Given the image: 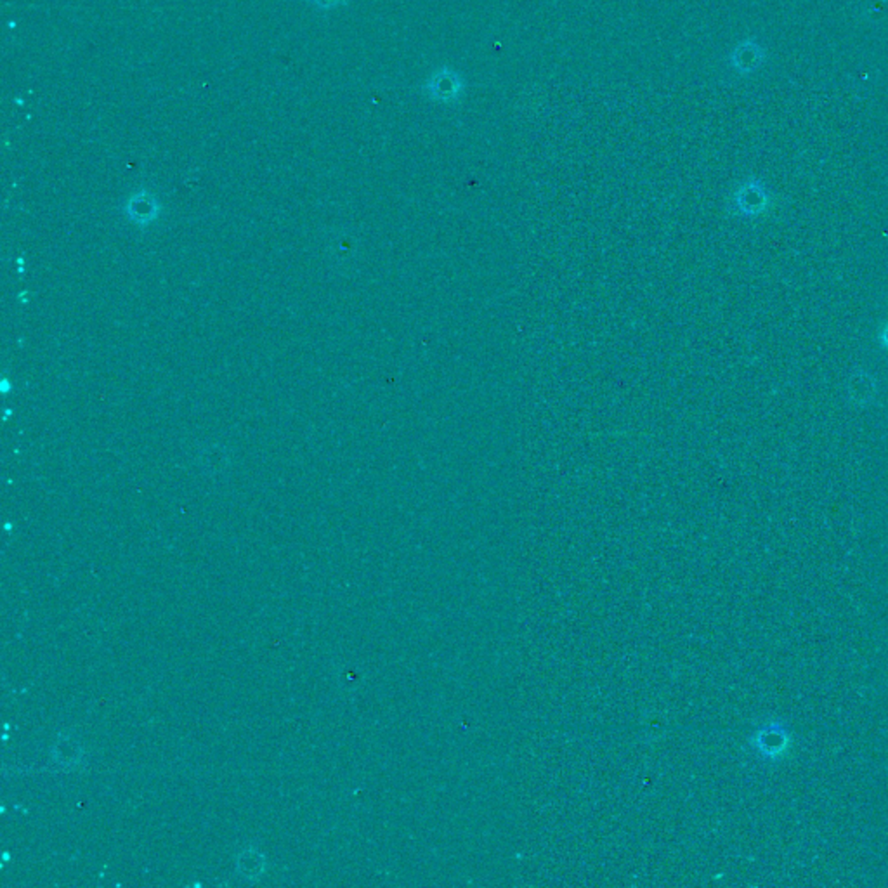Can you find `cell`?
Returning a JSON list of instances; mask_svg holds the SVG:
<instances>
[{"mask_svg": "<svg viewBox=\"0 0 888 888\" xmlns=\"http://www.w3.org/2000/svg\"><path fill=\"white\" fill-rule=\"evenodd\" d=\"M423 90L434 101L451 103L462 94L464 80L455 70L443 68L430 75V79L423 85Z\"/></svg>", "mask_w": 888, "mask_h": 888, "instance_id": "1", "label": "cell"}, {"mask_svg": "<svg viewBox=\"0 0 888 888\" xmlns=\"http://www.w3.org/2000/svg\"><path fill=\"white\" fill-rule=\"evenodd\" d=\"M770 203L769 193L760 181H748L734 196V211L742 217H759Z\"/></svg>", "mask_w": 888, "mask_h": 888, "instance_id": "2", "label": "cell"}, {"mask_svg": "<svg viewBox=\"0 0 888 888\" xmlns=\"http://www.w3.org/2000/svg\"><path fill=\"white\" fill-rule=\"evenodd\" d=\"M761 60V49L759 43H742L736 47L731 56V63L738 71H751L755 70Z\"/></svg>", "mask_w": 888, "mask_h": 888, "instance_id": "3", "label": "cell"}, {"mask_svg": "<svg viewBox=\"0 0 888 888\" xmlns=\"http://www.w3.org/2000/svg\"><path fill=\"white\" fill-rule=\"evenodd\" d=\"M309 4H313L317 9L321 11H330V9H335L339 7L342 4H345V0H306Z\"/></svg>", "mask_w": 888, "mask_h": 888, "instance_id": "4", "label": "cell"}, {"mask_svg": "<svg viewBox=\"0 0 888 888\" xmlns=\"http://www.w3.org/2000/svg\"><path fill=\"white\" fill-rule=\"evenodd\" d=\"M880 344H882V347L885 351H888V323L883 326V330L880 332Z\"/></svg>", "mask_w": 888, "mask_h": 888, "instance_id": "5", "label": "cell"}]
</instances>
